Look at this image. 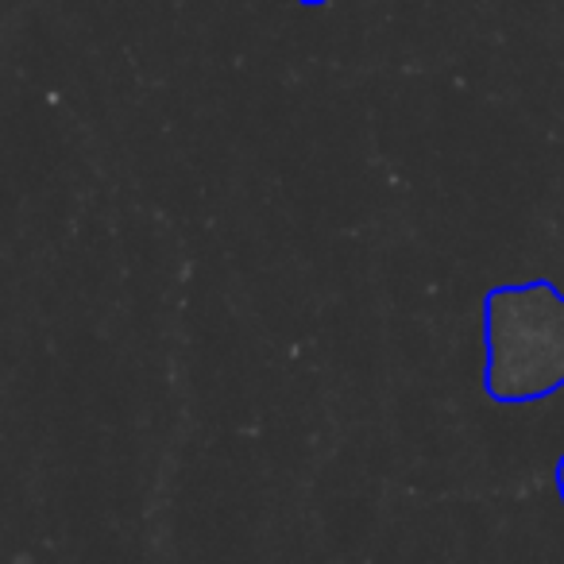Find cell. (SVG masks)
<instances>
[{
  "label": "cell",
  "mask_w": 564,
  "mask_h": 564,
  "mask_svg": "<svg viewBox=\"0 0 564 564\" xmlns=\"http://www.w3.org/2000/svg\"><path fill=\"white\" fill-rule=\"evenodd\" d=\"M484 337L491 399L533 402L564 387V294L553 282L487 294Z\"/></svg>",
  "instance_id": "6da1fadb"
},
{
  "label": "cell",
  "mask_w": 564,
  "mask_h": 564,
  "mask_svg": "<svg viewBox=\"0 0 564 564\" xmlns=\"http://www.w3.org/2000/svg\"><path fill=\"white\" fill-rule=\"evenodd\" d=\"M556 487H561V495H564V460H561V468H556Z\"/></svg>",
  "instance_id": "7a4b0ae2"
},
{
  "label": "cell",
  "mask_w": 564,
  "mask_h": 564,
  "mask_svg": "<svg viewBox=\"0 0 564 564\" xmlns=\"http://www.w3.org/2000/svg\"><path fill=\"white\" fill-rule=\"evenodd\" d=\"M302 4H322V0H302Z\"/></svg>",
  "instance_id": "3957f363"
}]
</instances>
